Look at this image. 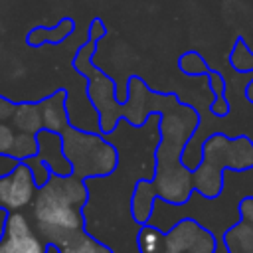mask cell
I'll return each mask as SVG.
<instances>
[{
    "mask_svg": "<svg viewBox=\"0 0 253 253\" xmlns=\"http://www.w3.org/2000/svg\"><path fill=\"white\" fill-rule=\"evenodd\" d=\"M158 130L160 142L156 146V166L152 184L160 200L170 206H182L194 196V174L182 162V154L190 138L200 128V113L170 93L166 103L160 107Z\"/></svg>",
    "mask_w": 253,
    "mask_h": 253,
    "instance_id": "6da1fadb",
    "label": "cell"
},
{
    "mask_svg": "<svg viewBox=\"0 0 253 253\" xmlns=\"http://www.w3.org/2000/svg\"><path fill=\"white\" fill-rule=\"evenodd\" d=\"M89 202L85 180L69 174L55 176L38 188L32 202V223L40 237L51 247H59L85 229L83 208Z\"/></svg>",
    "mask_w": 253,
    "mask_h": 253,
    "instance_id": "7a4b0ae2",
    "label": "cell"
},
{
    "mask_svg": "<svg viewBox=\"0 0 253 253\" xmlns=\"http://www.w3.org/2000/svg\"><path fill=\"white\" fill-rule=\"evenodd\" d=\"M253 168V142L247 136H227L223 132L208 134L202 142V162L192 170L194 190L213 200L223 190V174L245 172Z\"/></svg>",
    "mask_w": 253,
    "mask_h": 253,
    "instance_id": "3957f363",
    "label": "cell"
},
{
    "mask_svg": "<svg viewBox=\"0 0 253 253\" xmlns=\"http://www.w3.org/2000/svg\"><path fill=\"white\" fill-rule=\"evenodd\" d=\"M57 132L63 138V150L75 176L83 180L107 178L117 170L119 152L103 132L77 128L71 123H65Z\"/></svg>",
    "mask_w": 253,
    "mask_h": 253,
    "instance_id": "277c9868",
    "label": "cell"
},
{
    "mask_svg": "<svg viewBox=\"0 0 253 253\" xmlns=\"http://www.w3.org/2000/svg\"><path fill=\"white\" fill-rule=\"evenodd\" d=\"M217 249L211 229L194 217H182L166 231L162 253H217Z\"/></svg>",
    "mask_w": 253,
    "mask_h": 253,
    "instance_id": "5b68a950",
    "label": "cell"
},
{
    "mask_svg": "<svg viewBox=\"0 0 253 253\" xmlns=\"http://www.w3.org/2000/svg\"><path fill=\"white\" fill-rule=\"evenodd\" d=\"M87 99L97 111V125L103 134L117 128L119 119H123V101L117 99L115 81L101 69L87 77Z\"/></svg>",
    "mask_w": 253,
    "mask_h": 253,
    "instance_id": "8992f818",
    "label": "cell"
},
{
    "mask_svg": "<svg viewBox=\"0 0 253 253\" xmlns=\"http://www.w3.org/2000/svg\"><path fill=\"white\" fill-rule=\"evenodd\" d=\"M51 245L40 237L34 223L22 211H6L0 253H49Z\"/></svg>",
    "mask_w": 253,
    "mask_h": 253,
    "instance_id": "52a82bcc",
    "label": "cell"
},
{
    "mask_svg": "<svg viewBox=\"0 0 253 253\" xmlns=\"http://www.w3.org/2000/svg\"><path fill=\"white\" fill-rule=\"evenodd\" d=\"M38 182L26 162H18L8 174L0 176V208L4 211H22L32 206L38 194Z\"/></svg>",
    "mask_w": 253,
    "mask_h": 253,
    "instance_id": "ba28073f",
    "label": "cell"
},
{
    "mask_svg": "<svg viewBox=\"0 0 253 253\" xmlns=\"http://www.w3.org/2000/svg\"><path fill=\"white\" fill-rule=\"evenodd\" d=\"M150 99H152V89L140 79L138 75H130L126 81V95L123 101V119H126L132 126H142L150 113Z\"/></svg>",
    "mask_w": 253,
    "mask_h": 253,
    "instance_id": "9c48e42d",
    "label": "cell"
},
{
    "mask_svg": "<svg viewBox=\"0 0 253 253\" xmlns=\"http://www.w3.org/2000/svg\"><path fill=\"white\" fill-rule=\"evenodd\" d=\"M38 136V154L51 170L55 176H69L73 174V166L65 156L63 150V138L59 132L49 130V128H40L36 132Z\"/></svg>",
    "mask_w": 253,
    "mask_h": 253,
    "instance_id": "30bf717a",
    "label": "cell"
},
{
    "mask_svg": "<svg viewBox=\"0 0 253 253\" xmlns=\"http://www.w3.org/2000/svg\"><path fill=\"white\" fill-rule=\"evenodd\" d=\"M158 194L154 190L152 178H140L134 182V190L130 194V215L136 223H148L152 213H154V206H156Z\"/></svg>",
    "mask_w": 253,
    "mask_h": 253,
    "instance_id": "8fae6325",
    "label": "cell"
},
{
    "mask_svg": "<svg viewBox=\"0 0 253 253\" xmlns=\"http://www.w3.org/2000/svg\"><path fill=\"white\" fill-rule=\"evenodd\" d=\"M42 105V117H43V128L59 130L65 123H69V111H67V89H55L51 95L43 97L40 101Z\"/></svg>",
    "mask_w": 253,
    "mask_h": 253,
    "instance_id": "7c38bea8",
    "label": "cell"
},
{
    "mask_svg": "<svg viewBox=\"0 0 253 253\" xmlns=\"http://www.w3.org/2000/svg\"><path fill=\"white\" fill-rule=\"evenodd\" d=\"M75 32V20L73 18H61L55 26L47 28V26H36L28 32L26 36V43L30 47H40L45 43H61L65 42L71 34Z\"/></svg>",
    "mask_w": 253,
    "mask_h": 253,
    "instance_id": "4fadbf2b",
    "label": "cell"
},
{
    "mask_svg": "<svg viewBox=\"0 0 253 253\" xmlns=\"http://www.w3.org/2000/svg\"><path fill=\"white\" fill-rule=\"evenodd\" d=\"M10 123L20 132H32V134H36L40 128H43V117H42V105H40V101L16 103V109H14V115H12Z\"/></svg>",
    "mask_w": 253,
    "mask_h": 253,
    "instance_id": "5bb4252c",
    "label": "cell"
},
{
    "mask_svg": "<svg viewBox=\"0 0 253 253\" xmlns=\"http://www.w3.org/2000/svg\"><path fill=\"white\" fill-rule=\"evenodd\" d=\"M223 247L225 253H253V229L237 219L229 229L223 233Z\"/></svg>",
    "mask_w": 253,
    "mask_h": 253,
    "instance_id": "9a60e30c",
    "label": "cell"
},
{
    "mask_svg": "<svg viewBox=\"0 0 253 253\" xmlns=\"http://www.w3.org/2000/svg\"><path fill=\"white\" fill-rule=\"evenodd\" d=\"M55 249H57V253H113V249L109 245L97 241L85 229L79 231L77 235H73L69 241H65L63 245H59Z\"/></svg>",
    "mask_w": 253,
    "mask_h": 253,
    "instance_id": "2e32d148",
    "label": "cell"
},
{
    "mask_svg": "<svg viewBox=\"0 0 253 253\" xmlns=\"http://www.w3.org/2000/svg\"><path fill=\"white\" fill-rule=\"evenodd\" d=\"M208 77V85L213 93V103L210 105V113L213 117H225L229 115V101L225 99V89H227V83L223 79V75L215 69H210V73L206 75Z\"/></svg>",
    "mask_w": 253,
    "mask_h": 253,
    "instance_id": "e0dca14e",
    "label": "cell"
},
{
    "mask_svg": "<svg viewBox=\"0 0 253 253\" xmlns=\"http://www.w3.org/2000/svg\"><path fill=\"white\" fill-rule=\"evenodd\" d=\"M166 231L154 223H142L136 233V247L140 253H162Z\"/></svg>",
    "mask_w": 253,
    "mask_h": 253,
    "instance_id": "ac0fdd59",
    "label": "cell"
},
{
    "mask_svg": "<svg viewBox=\"0 0 253 253\" xmlns=\"http://www.w3.org/2000/svg\"><path fill=\"white\" fill-rule=\"evenodd\" d=\"M95 51H97V42L87 40L85 43H81V45L77 47V51H75V55H73V67H75V71H77L79 75H83L85 79H87L89 75H93V73L99 69V67L93 63Z\"/></svg>",
    "mask_w": 253,
    "mask_h": 253,
    "instance_id": "d6986e66",
    "label": "cell"
},
{
    "mask_svg": "<svg viewBox=\"0 0 253 253\" xmlns=\"http://www.w3.org/2000/svg\"><path fill=\"white\" fill-rule=\"evenodd\" d=\"M178 69H180L182 73L190 75V77H202V75L206 77L211 67L208 65V61L204 59V55H202L200 51L190 49V51H184V53L178 57Z\"/></svg>",
    "mask_w": 253,
    "mask_h": 253,
    "instance_id": "ffe728a7",
    "label": "cell"
},
{
    "mask_svg": "<svg viewBox=\"0 0 253 253\" xmlns=\"http://www.w3.org/2000/svg\"><path fill=\"white\" fill-rule=\"evenodd\" d=\"M229 65L239 73H253V51L249 49L243 38L235 40L229 53Z\"/></svg>",
    "mask_w": 253,
    "mask_h": 253,
    "instance_id": "44dd1931",
    "label": "cell"
},
{
    "mask_svg": "<svg viewBox=\"0 0 253 253\" xmlns=\"http://www.w3.org/2000/svg\"><path fill=\"white\" fill-rule=\"evenodd\" d=\"M34 154H38V136L32 134V132L16 130V138H14L10 156L16 158L18 162H22V160H26V158H30Z\"/></svg>",
    "mask_w": 253,
    "mask_h": 253,
    "instance_id": "7402d4cb",
    "label": "cell"
},
{
    "mask_svg": "<svg viewBox=\"0 0 253 253\" xmlns=\"http://www.w3.org/2000/svg\"><path fill=\"white\" fill-rule=\"evenodd\" d=\"M22 162H26L30 168H32V172H34V178H36V182H38V186H43L47 180H49V176H51V170H49V166L40 158V156H30V158H26V160H22Z\"/></svg>",
    "mask_w": 253,
    "mask_h": 253,
    "instance_id": "603a6c76",
    "label": "cell"
},
{
    "mask_svg": "<svg viewBox=\"0 0 253 253\" xmlns=\"http://www.w3.org/2000/svg\"><path fill=\"white\" fill-rule=\"evenodd\" d=\"M16 138V128L10 121H0V154H10Z\"/></svg>",
    "mask_w": 253,
    "mask_h": 253,
    "instance_id": "cb8c5ba5",
    "label": "cell"
},
{
    "mask_svg": "<svg viewBox=\"0 0 253 253\" xmlns=\"http://www.w3.org/2000/svg\"><path fill=\"white\" fill-rule=\"evenodd\" d=\"M237 211H239V219L245 221L253 229V196L241 198L239 200V206H237Z\"/></svg>",
    "mask_w": 253,
    "mask_h": 253,
    "instance_id": "d4e9b609",
    "label": "cell"
},
{
    "mask_svg": "<svg viewBox=\"0 0 253 253\" xmlns=\"http://www.w3.org/2000/svg\"><path fill=\"white\" fill-rule=\"evenodd\" d=\"M105 36H107V26H105V22H103L101 18H93L91 24H89V30H87V38L99 43Z\"/></svg>",
    "mask_w": 253,
    "mask_h": 253,
    "instance_id": "484cf974",
    "label": "cell"
},
{
    "mask_svg": "<svg viewBox=\"0 0 253 253\" xmlns=\"http://www.w3.org/2000/svg\"><path fill=\"white\" fill-rule=\"evenodd\" d=\"M14 109H16V103L0 95V121H10L14 115Z\"/></svg>",
    "mask_w": 253,
    "mask_h": 253,
    "instance_id": "4316f807",
    "label": "cell"
},
{
    "mask_svg": "<svg viewBox=\"0 0 253 253\" xmlns=\"http://www.w3.org/2000/svg\"><path fill=\"white\" fill-rule=\"evenodd\" d=\"M16 164H18V160H16V158H12L10 154H0V176L8 174Z\"/></svg>",
    "mask_w": 253,
    "mask_h": 253,
    "instance_id": "83f0119b",
    "label": "cell"
},
{
    "mask_svg": "<svg viewBox=\"0 0 253 253\" xmlns=\"http://www.w3.org/2000/svg\"><path fill=\"white\" fill-rule=\"evenodd\" d=\"M245 99H247L249 103H253V79L245 85Z\"/></svg>",
    "mask_w": 253,
    "mask_h": 253,
    "instance_id": "f1b7e54d",
    "label": "cell"
},
{
    "mask_svg": "<svg viewBox=\"0 0 253 253\" xmlns=\"http://www.w3.org/2000/svg\"><path fill=\"white\" fill-rule=\"evenodd\" d=\"M2 211H4V210H2V208H0V215H2Z\"/></svg>",
    "mask_w": 253,
    "mask_h": 253,
    "instance_id": "f546056e",
    "label": "cell"
}]
</instances>
